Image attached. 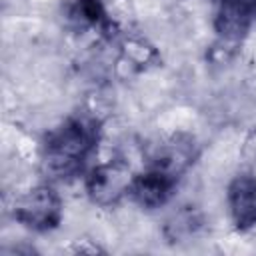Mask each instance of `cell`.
I'll use <instances>...</instances> for the list:
<instances>
[{"mask_svg": "<svg viewBox=\"0 0 256 256\" xmlns=\"http://www.w3.org/2000/svg\"><path fill=\"white\" fill-rule=\"evenodd\" d=\"M100 140V122L92 114H72L42 140V166L58 180L78 176Z\"/></svg>", "mask_w": 256, "mask_h": 256, "instance_id": "cell-1", "label": "cell"}, {"mask_svg": "<svg viewBox=\"0 0 256 256\" xmlns=\"http://www.w3.org/2000/svg\"><path fill=\"white\" fill-rule=\"evenodd\" d=\"M62 198L50 184H36L16 196L12 216L34 232H50L62 222Z\"/></svg>", "mask_w": 256, "mask_h": 256, "instance_id": "cell-2", "label": "cell"}, {"mask_svg": "<svg viewBox=\"0 0 256 256\" xmlns=\"http://www.w3.org/2000/svg\"><path fill=\"white\" fill-rule=\"evenodd\" d=\"M132 178H134V174H132L130 166L120 158L98 164L86 176L88 198L102 208L114 206L130 192Z\"/></svg>", "mask_w": 256, "mask_h": 256, "instance_id": "cell-3", "label": "cell"}, {"mask_svg": "<svg viewBox=\"0 0 256 256\" xmlns=\"http://www.w3.org/2000/svg\"><path fill=\"white\" fill-rule=\"evenodd\" d=\"M256 16V0H216L214 30L220 44L234 48L240 44Z\"/></svg>", "mask_w": 256, "mask_h": 256, "instance_id": "cell-4", "label": "cell"}, {"mask_svg": "<svg viewBox=\"0 0 256 256\" xmlns=\"http://www.w3.org/2000/svg\"><path fill=\"white\" fill-rule=\"evenodd\" d=\"M228 212L236 230L246 232L256 226V176L238 174L230 180L228 192Z\"/></svg>", "mask_w": 256, "mask_h": 256, "instance_id": "cell-5", "label": "cell"}, {"mask_svg": "<svg viewBox=\"0 0 256 256\" xmlns=\"http://www.w3.org/2000/svg\"><path fill=\"white\" fill-rule=\"evenodd\" d=\"M66 18L80 30L84 28H98L108 30L110 18L102 0H72L66 8Z\"/></svg>", "mask_w": 256, "mask_h": 256, "instance_id": "cell-6", "label": "cell"}]
</instances>
